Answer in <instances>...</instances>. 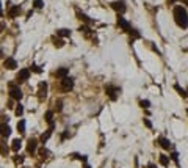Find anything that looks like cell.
I'll list each match as a JSON object with an SVG mask.
<instances>
[{"instance_id": "obj_1", "label": "cell", "mask_w": 188, "mask_h": 168, "mask_svg": "<svg viewBox=\"0 0 188 168\" xmlns=\"http://www.w3.org/2000/svg\"><path fill=\"white\" fill-rule=\"evenodd\" d=\"M173 17H174V22L179 29H182V30L188 29V10L183 5H174Z\"/></svg>"}, {"instance_id": "obj_2", "label": "cell", "mask_w": 188, "mask_h": 168, "mask_svg": "<svg viewBox=\"0 0 188 168\" xmlns=\"http://www.w3.org/2000/svg\"><path fill=\"white\" fill-rule=\"evenodd\" d=\"M8 88H9V91H8L9 98H11L13 101L21 102V99L24 98V93H22V90H21V88H19V85H17V83L9 82V83H8Z\"/></svg>"}, {"instance_id": "obj_3", "label": "cell", "mask_w": 188, "mask_h": 168, "mask_svg": "<svg viewBox=\"0 0 188 168\" xmlns=\"http://www.w3.org/2000/svg\"><path fill=\"white\" fill-rule=\"evenodd\" d=\"M105 94L110 98V101H116L121 94V88L113 85V83H107L105 85Z\"/></svg>"}, {"instance_id": "obj_4", "label": "cell", "mask_w": 188, "mask_h": 168, "mask_svg": "<svg viewBox=\"0 0 188 168\" xmlns=\"http://www.w3.org/2000/svg\"><path fill=\"white\" fill-rule=\"evenodd\" d=\"M74 87H75V82H74V79L69 77V76L60 80V91H63V93H69V91H72Z\"/></svg>"}, {"instance_id": "obj_5", "label": "cell", "mask_w": 188, "mask_h": 168, "mask_svg": "<svg viewBox=\"0 0 188 168\" xmlns=\"http://www.w3.org/2000/svg\"><path fill=\"white\" fill-rule=\"evenodd\" d=\"M110 8L113 11H116V14H124L127 11V5L124 0H113L110 3Z\"/></svg>"}, {"instance_id": "obj_6", "label": "cell", "mask_w": 188, "mask_h": 168, "mask_svg": "<svg viewBox=\"0 0 188 168\" xmlns=\"http://www.w3.org/2000/svg\"><path fill=\"white\" fill-rule=\"evenodd\" d=\"M32 76V72L28 68H22V69H19V72L16 74V83L17 85H21V83H25L28 79H30Z\"/></svg>"}, {"instance_id": "obj_7", "label": "cell", "mask_w": 188, "mask_h": 168, "mask_svg": "<svg viewBox=\"0 0 188 168\" xmlns=\"http://www.w3.org/2000/svg\"><path fill=\"white\" fill-rule=\"evenodd\" d=\"M116 25L119 27L121 30H124L126 33L132 29V25H130V22L124 17V14H116Z\"/></svg>"}, {"instance_id": "obj_8", "label": "cell", "mask_w": 188, "mask_h": 168, "mask_svg": "<svg viewBox=\"0 0 188 168\" xmlns=\"http://www.w3.org/2000/svg\"><path fill=\"white\" fill-rule=\"evenodd\" d=\"M6 14H8L9 19H16V17H19L22 14V6L21 5H11L6 10Z\"/></svg>"}, {"instance_id": "obj_9", "label": "cell", "mask_w": 188, "mask_h": 168, "mask_svg": "<svg viewBox=\"0 0 188 168\" xmlns=\"http://www.w3.org/2000/svg\"><path fill=\"white\" fill-rule=\"evenodd\" d=\"M155 143L160 146V148H163L165 151H169V149L173 148V143H171V140L169 138H166V137H158L157 140H155Z\"/></svg>"}, {"instance_id": "obj_10", "label": "cell", "mask_w": 188, "mask_h": 168, "mask_svg": "<svg viewBox=\"0 0 188 168\" xmlns=\"http://www.w3.org/2000/svg\"><path fill=\"white\" fill-rule=\"evenodd\" d=\"M38 151V140L36 138H28L27 142V154H36Z\"/></svg>"}, {"instance_id": "obj_11", "label": "cell", "mask_w": 188, "mask_h": 168, "mask_svg": "<svg viewBox=\"0 0 188 168\" xmlns=\"http://www.w3.org/2000/svg\"><path fill=\"white\" fill-rule=\"evenodd\" d=\"M3 68L8 69V71H14V69L17 68L16 58H14V57H6V58L3 60Z\"/></svg>"}, {"instance_id": "obj_12", "label": "cell", "mask_w": 188, "mask_h": 168, "mask_svg": "<svg viewBox=\"0 0 188 168\" xmlns=\"http://www.w3.org/2000/svg\"><path fill=\"white\" fill-rule=\"evenodd\" d=\"M75 14H77V17H79L82 22H85V25H91V24H92V19H89V16H88L86 13L80 11L79 8H75Z\"/></svg>"}, {"instance_id": "obj_13", "label": "cell", "mask_w": 188, "mask_h": 168, "mask_svg": "<svg viewBox=\"0 0 188 168\" xmlns=\"http://www.w3.org/2000/svg\"><path fill=\"white\" fill-rule=\"evenodd\" d=\"M11 127L8 126V123H0V135H2V138H8L11 137Z\"/></svg>"}, {"instance_id": "obj_14", "label": "cell", "mask_w": 188, "mask_h": 168, "mask_svg": "<svg viewBox=\"0 0 188 168\" xmlns=\"http://www.w3.org/2000/svg\"><path fill=\"white\" fill-rule=\"evenodd\" d=\"M53 130H55V124H53V126H49V129H47L45 132L39 137V142H41L42 145H45V143H47V140H49V138L53 135Z\"/></svg>"}, {"instance_id": "obj_15", "label": "cell", "mask_w": 188, "mask_h": 168, "mask_svg": "<svg viewBox=\"0 0 188 168\" xmlns=\"http://www.w3.org/2000/svg\"><path fill=\"white\" fill-rule=\"evenodd\" d=\"M38 96H39V99H45V96H47V82L45 80L39 82V85H38Z\"/></svg>"}, {"instance_id": "obj_16", "label": "cell", "mask_w": 188, "mask_h": 168, "mask_svg": "<svg viewBox=\"0 0 188 168\" xmlns=\"http://www.w3.org/2000/svg\"><path fill=\"white\" fill-rule=\"evenodd\" d=\"M53 76H55L56 79H64V77H68V76H69V68L61 66V68H58V69L53 72Z\"/></svg>"}, {"instance_id": "obj_17", "label": "cell", "mask_w": 188, "mask_h": 168, "mask_svg": "<svg viewBox=\"0 0 188 168\" xmlns=\"http://www.w3.org/2000/svg\"><path fill=\"white\" fill-rule=\"evenodd\" d=\"M53 113H55L53 110H47L45 113H44V121H45V123L49 124V126H53V124H55V119H53Z\"/></svg>"}, {"instance_id": "obj_18", "label": "cell", "mask_w": 188, "mask_h": 168, "mask_svg": "<svg viewBox=\"0 0 188 168\" xmlns=\"http://www.w3.org/2000/svg\"><path fill=\"white\" fill-rule=\"evenodd\" d=\"M72 35V30H69V29H58L56 30V36L58 38H69V36Z\"/></svg>"}, {"instance_id": "obj_19", "label": "cell", "mask_w": 188, "mask_h": 168, "mask_svg": "<svg viewBox=\"0 0 188 168\" xmlns=\"http://www.w3.org/2000/svg\"><path fill=\"white\" fill-rule=\"evenodd\" d=\"M21 148H22V140L21 138H14L11 142V149L14 153H19V151H21Z\"/></svg>"}, {"instance_id": "obj_20", "label": "cell", "mask_w": 188, "mask_h": 168, "mask_svg": "<svg viewBox=\"0 0 188 168\" xmlns=\"http://www.w3.org/2000/svg\"><path fill=\"white\" fill-rule=\"evenodd\" d=\"M169 162H171L169 156H166V154H160L158 156V163L162 166H169Z\"/></svg>"}, {"instance_id": "obj_21", "label": "cell", "mask_w": 188, "mask_h": 168, "mask_svg": "<svg viewBox=\"0 0 188 168\" xmlns=\"http://www.w3.org/2000/svg\"><path fill=\"white\" fill-rule=\"evenodd\" d=\"M8 153H9L8 145L5 143V140H3V138H0V154H2L3 157H6V156H8Z\"/></svg>"}, {"instance_id": "obj_22", "label": "cell", "mask_w": 188, "mask_h": 168, "mask_svg": "<svg viewBox=\"0 0 188 168\" xmlns=\"http://www.w3.org/2000/svg\"><path fill=\"white\" fill-rule=\"evenodd\" d=\"M174 90L177 91V94H179V96H182L183 99H186V98H188V93H186V88H182L180 85H179V83H176V85H174Z\"/></svg>"}, {"instance_id": "obj_23", "label": "cell", "mask_w": 188, "mask_h": 168, "mask_svg": "<svg viewBox=\"0 0 188 168\" xmlns=\"http://www.w3.org/2000/svg\"><path fill=\"white\" fill-rule=\"evenodd\" d=\"M25 126H27L25 119H19V121H17V132L21 134V135L25 134Z\"/></svg>"}, {"instance_id": "obj_24", "label": "cell", "mask_w": 188, "mask_h": 168, "mask_svg": "<svg viewBox=\"0 0 188 168\" xmlns=\"http://www.w3.org/2000/svg\"><path fill=\"white\" fill-rule=\"evenodd\" d=\"M52 43H53V46H55L56 49L64 47V41H63L61 38H56V36H52Z\"/></svg>"}, {"instance_id": "obj_25", "label": "cell", "mask_w": 188, "mask_h": 168, "mask_svg": "<svg viewBox=\"0 0 188 168\" xmlns=\"http://www.w3.org/2000/svg\"><path fill=\"white\" fill-rule=\"evenodd\" d=\"M14 115L19 116V118H21V116L24 115V105L21 104V102H17V105L14 107Z\"/></svg>"}, {"instance_id": "obj_26", "label": "cell", "mask_w": 188, "mask_h": 168, "mask_svg": "<svg viewBox=\"0 0 188 168\" xmlns=\"http://www.w3.org/2000/svg\"><path fill=\"white\" fill-rule=\"evenodd\" d=\"M127 33L132 36V39H139V38H141V33H139L136 29H133V27H132V29H130Z\"/></svg>"}, {"instance_id": "obj_27", "label": "cell", "mask_w": 188, "mask_h": 168, "mask_svg": "<svg viewBox=\"0 0 188 168\" xmlns=\"http://www.w3.org/2000/svg\"><path fill=\"white\" fill-rule=\"evenodd\" d=\"M61 110H63V101H61V99H56V101H55V108H53V111L60 113Z\"/></svg>"}, {"instance_id": "obj_28", "label": "cell", "mask_w": 188, "mask_h": 168, "mask_svg": "<svg viewBox=\"0 0 188 168\" xmlns=\"http://www.w3.org/2000/svg\"><path fill=\"white\" fill-rule=\"evenodd\" d=\"M74 159H77V160H82L83 163H86V160H88V157L86 156H83V154H79V153H74V154H71Z\"/></svg>"}, {"instance_id": "obj_29", "label": "cell", "mask_w": 188, "mask_h": 168, "mask_svg": "<svg viewBox=\"0 0 188 168\" xmlns=\"http://www.w3.org/2000/svg\"><path fill=\"white\" fill-rule=\"evenodd\" d=\"M33 8H36V10H42L44 8V0H33Z\"/></svg>"}, {"instance_id": "obj_30", "label": "cell", "mask_w": 188, "mask_h": 168, "mask_svg": "<svg viewBox=\"0 0 188 168\" xmlns=\"http://www.w3.org/2000/svg\"><path fill=\"white\" fill-rule=\"evenodd\" d=\"M139 107L147 110V108L150 107V101H149V99H141V101H139Z\"/></svg>"}, {"instance_id": "obj_31", "label": "cell", "mask_w": 188, "mask_h": 168, "mask_svg": "<svg viewBox=\"0 0 188 168\" xmlns=\"http://www.w3.org/2000/svg\"><path fill=\"white\" fill-rule=\"evenodd\" d=\"M28 69H30V72H35V74H41L42 72V68H39L38 64H32Z\"/></svg>"}, {"instance_id": "obj_32", "label": "cell", "mask_w": 188, "mask_h": 168, "mask_svg": "<svg viewBox=\"0 0 188 168\" xmlns=\"http://www.w3.org/2000/svg\"><path fill=\"white\" fill-rule=\"evenodd\" d=\"M49 154H50V151L47 148H42L41 151H39V156H41V159H47L49 157Z\"/></svg>"}, {"instance_id": "obj_33", "label": "cell", "mask_w": 188, "mask_h": 168, "mask_svg": "<svg viewBox=\"0 0 188 168\" xmlns=\"http://www.w3.org/2000/svg\"><path fill=\"white\" fill-rule=\"evenodd\" d=\"M169 159H171V160H174V162L179 165V153H177V151H173L171 154H169Z\"/></svg>"}, {"instance_id": "obj_34", "label": "cell", "mask_w": 188, "mask_h": 168, "mask_svg": "<svg viewBox=\"0 0 188 168\" xmlns=\"http://www.w3.org/2000/svg\"><path fill=\"white\" fill-rule=\"evenodd\" d=\"M143 124H144L147 129H152V123H150V121H149L147 118H143Z\"/></svg>"}, {"instance_id": "obj_35", "label": "cell", "mask_w": 188, "mask_h": 168, "mask_svg": "<svg viewBox=\"0 0 188 168\" xmlns=\"http://www.w3.org/2000/svg\"><path fill=\"white\" fill-rule=\"evenodd\" d=\"M68 137H71V134H69V130H64V132L61 134V142H63V140H66V138H68Z\"/></svg>"}, {"instance_id": "obj_36", "label": "cell", "mask_w": 188, "mask_h": 168, "mask_svg": "<svg viewBox=\"0 0 188 168\" xmlns=\"http://www.w3.org/2000/svg\"><path fill=\"white\" fill-rule=\"evenodd\" d=\"M8 108H14V101L11 99V98H9V101H8V105H6Z\"/></svg>"}, {"instance_id": "obj_37", "label": "cell", "mask_w": 188, "mask_h": 168, "mask_svg": "<svg viewBox=\"0 0 188 168\" xmlns=\"http://www.w3.org/2000/svg\"><path fill=\"white\" fill-rule=\"evenodd\" d=\"M176 2H177V0H166V5H168V6H174Z\"/></svg>"}, {"instance_id": "obj_38", "label": "cell", "mask_w": 188, "mask_h": 168, "mask_svg": "<svg viewBox=\"0 0 188 168\" xmlns=\"http://www.w3.org/2000/svg\"><path fill=\"white\" fill-rule=\"evenodd\" d=\"M3 30H5V24H3L2 21H0V33H2Z\"/></svg>"}, {"instance_id": "obj_39", "label": "cell", "mask_w": 188, "mask_h": 168, "mask_svg": "<svg viewBox=\"0 0 188 168\" xmlns=\"http://www.w3.org/2000/svg\"><path fill=\"white\" fill-rule=\"evenodd\" d=\"M3 16V8H2V2H0V17Z\"/></svg>"}, {"instance_id": "obj_40", "label": "cell", "mask_w": 188, "mask_h": 168, "mask_svg": "<svg viewBox=\"0 0 188 168\" xmlns=\"http://www.w3.org/2000/svg\"><path fill=\"white\" fill-rule=\"evenodd\" d=\"M3 57H5V53H3V49L0 47V58H3Z\"/></svg>"}, {"instance_id": "obj_41", "label": "cell", "mask_w": 188, "mask_h": 168, "mask_svg": "<svg viewBox=\"0 0 188 168\" xmlns=\"http://www.w3.org/2000/svg\"><path fill=\"white\" fill-rule=\"evenodd\" d=\"M146 168H157V165H154V163H150V165H147Z\"/></svg>"}, {"instance_id": "obj_42", "label": "cell", "mask_w": 188, "mask_h": 168, "mask_svg": "<svg viewBox=\"0 0 188 168\" xmlns=\"http://www.w3.org/2000/svg\"><path fill=\"white\" fill-rule=\"evenodd\" d=\"M182 2H183V3H185V5L188 6V0H182Z\"/></svg>"}, {"instance_id": "obj_43", "label": "cell", "mask_w": 188, "mask_h": 168, "mask_svg": "<svg viewBox=\"0 0 188 168\" xmlns=\"http://www.w3.org/2000/svg\"><path fill=\"white\" fill-rule=\"evenodd\" d=\"M83 168H91V166H89L88 163H85V166H83Z\"/></svg>"}, {"instance_id": "obj_44", "label": "cell", "mask_w": 188, "mask_h": 168, "mask_svg": "<svg viewBox=\"0 0 188 168\" xmlns=\"http://www.w3.org/2000/svg\"><path fill=\"white\" fill-rule=\"evenodd\" d=\"M186 93H188V88H186Z\"/></svg>"}, {"instance_id": "obj_45", "label": "cell", "mask_w": 188, "mask_h": 168, "mask_svg": "<svg viewBox=\"0 0 188 168\" xmlns=\"http://www.w3.org/2000/svg\"><path fill=\"white\" fill-rule=\"evenodd\" d=\"M186 113H188V110H186Z\"/></svg>"}]
</instances>
